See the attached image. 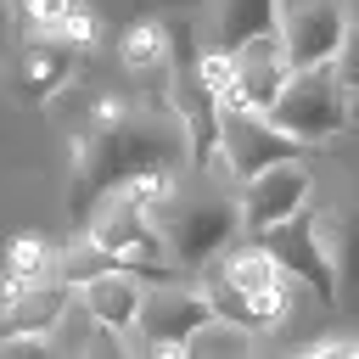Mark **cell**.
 <instances>
[{"mask_svg": "<svg viewBox=\"0 0 359 359\" xmlns=\"http://www.w3.org/2000/svg\"><path fill=\"white\" fill-rule=\"evenodd\" d=\"M219 180H230V174H196L191 168V185H180L157 208V224L168 236V258H180L191 269H208L241 236V196H230Z\"/></svg>", "mask_w": 359, "mask_h": 359, "instance_id": "obj_2", "label": "cell"}, {"mask_svg": "<svg viewBox=\"0 0 359 359\" xmlns=\"http://www.w3.org/2000/svg\"><path fill=\"white\" fill-rule=\"evenodd\" d=\"M292 359H359V342H348V337H331V342H314V348H297Z\"/></svg>", "mask_w": 359, "mask_h": 359, "instance_id": "obj_23", "label": "cell"}, {"mask_svg": "<svg viewBox=\"0 0 359 359\" xmlns=\"http://www.w3.org/2000/svg\"><path fill=\"white\" fill-rule=\"evenodd\" d=\"M208 269H213L219 280H230V286L247 297L258 337H275V331L286 325V314H292V292H286V280H292V275L269 258L264 241H252V247H241V252H224V258H213Z\"/></svg>", "mask_w": 359, "mask_h": 359, "instance_id": "obj_8", "label": "cell"}, {"mask_svg": "<svg viewBox=\"0 0 359 359\" xmlns=\"http://www.w3.org/2000/svg\"><path fill=\"white\" fill-rule=\"evenodd\" d=\"M191 168V135L180 112L163 101H123L101 95L73 135V168H67V219L84 230V219L118 196L123 185L146 174H185Z\"/></svg>", "mask_w": 359, "mask_h": 359, "instance_id": "obj_1", "label": "cell"}, {"mask_svg": "<svg viewBox=\"0 0 359 359\" xmlns=\"http://www.w3.org/2000/svg\"><path fill=\"white\" fill-rule=\"evenodd\" d=\"M50 39H62V45H73V50H95V39H101V22H95V11L79 0L56 28H50Z\"/></svg>", "mask_w": 359, "mask_h": 359, "instance_id": "obj_20", "label": "cell"}, {"mask_svg": "<svg viewBox=\"0 0 359 359\" xmlns=\"http://www.w3.org/2000/svg\"><path fill=\"white\" fill-rule=\"evenodd\" d=\"M79 236H90L118 269H129V275H140V280H168V236H163L157 213L135 208L129 196H107V202L84 219Z\"/></svg>", "mask_w": 359, "mask_h": 359, "instance_id": "obj_4", "label": "cell"}, {"mask_svg": "<svg viewBox=\"0 0 359 359\" xmlns=\"http://www.w3.org/2000/svg\"><path fill=\"white\" fill-rule=\"evenodd\" d=\"M264 247H269V258H275L292 280H303V286L314 292L320 309H337V297H342V275H337L331 241H325V230H320V219H314V202H309L297 219H286L280 230H269Z\"/></svg>", "mask_w": 359, "mask_h": 359, "instance_id": "obj_6", "label": "cell"}, {"mask_svg": "<svg viewBox=\"0 0 359 359\" xmlns=\"http://www.w3.org/2000/svg\"><path fill=\"white\" fill-rule=\"evenodd\" d=\"M79 0H6V17H11V39H34V34H50Z\"/></svg>", "mask_w": 359, "mask_h": 359, "instance_id": "obj_19", "label": "cell"}, {"mask_svg": "<svg viewBox=\"0 0 359 359\" xmlns=\"http://www.w3.org/2000/svg\"><path fill=\"white\" fill-rule=\"evenodd\" d=\"M309 202H314V168L303 157L275 163V168H264L258 180L241 185V236L264 241L269 230H280L286 219H297Z\"/></svg>", "mask_w": 359, "mask_h": 359, "instance_id": "obj_9", "label": "cell"}, {"mask_svg": "<svg viewBox=\"0 0 359 359\" xmlns=\"http://www.w3.org/2000/svg\"><path fill=\"white\" fill-rule=\"evenodd\" d=\"M79 56L84 50H73V45H62V39H50V34H34V39H11V56H6V95L17 101V107H50L67 84H73V73H79Z\"/></svg>", "mask_w": 359, "mask_h": 359, "instance_id": "obj_7", "label": "cell"}, {"mask_svg": "<svg viewBox=\"0 0 359 359\" xmlns=\"http://www.w3.org/2000/svg\"><path fill=\"white\" fill-rule=\"evenodd\" d=\"M337 73H342V84L359 95V22L348 28V45H342V56H337Z\"/></svg>", "mask_w": 359, "mask_h": 359, "instance_id": "obj_24", "label": "cell"}, {"mask_svg": "<svg viewBox=\"0 0 359 359\" xmlns=\"http://www.w3.org/2000/svg\"><path fill=\"white\" fill-rule=\"evenodd\" d=\"M269 118H275V129H286L292 140L325 146V140H337V135L353 129V90L342 84L337 62H331V67H297L292 84L280 90V101L269 107Z\"/></svg>", "mask_w": 359, "mask_h": 359, "instance_id": "obj_3", "label": "cell"}, {"mask_svg": "<svg viewBox=\"0 0 359 359\" xmlns=\"http://www.w3.org/2000/svg\"><path fill=\"white\" fill-rule=\"evenodd\" d=\"M213 297L202 286H174V280H146V303H140V342H196L213 325Z\"/></svg>", "mask_w": 359, "mask_h": 359, "instance_id": "obj_12", "label": "cell"}, {"mask_svg": "<svg viewBox=\"0 0 359 359\" xmlns=\"http://www.w3.org/2000/svg\"><path fill=\"white\" fill-rule=\"evenodd\" d=\"M168 50H174V17H140V22H129L118 34V56L140 79H163Z\"/></svg>", "mask_w": 359, "mask_h": 359, "instance_id": "obj_17", "label": "cell"}, {"mask_svg": "<svg viewBox=\"0 0 359 359\" xmlns=\"http://www.w3.org/2000/svg\"><path fill=\"white\" fill-rule=\"evenodd\" d=\"M79 297H84V314H90L95 325H107V331H118V337H135L140 303H146V280L129 275V269H107V275H95L90 286H79Z\"/></svg>", "mask_w": 359, "mask_h": 359, "instance_id": "obj_15", "label": "cell"}, {"mask_svg": "<svg viewBox=\"0 0 359 359\" xmlns=\"http://www.w3.org/2000/svg\"><path fill=\"white\" fill-rule=\"evenodd\" d=\"M280 34V0H213V50H241Z\"/></svg>", "mask_w": 359, "mask_h": 359, "instance_id": "obj_16", "label": "cell"}, {"mask_svg": "<svg viewBox=\"0 0 359 359\" xmlns=\"http://www.w3.org/2000/svg\"><path fill=\"white\" fill-rule=\"evenodd\" d=\"M140 359H196L191 342H140Z\"/></svg>", "mask_w": 359, "mask_h": 359, "instance_id": "obj_25", "label": "cell"}, {"mask_svg": "<svg viewBox=\"0 0 359 359\" xmlns=\"http://www.w3.org/2000/svg\"><path fill=\"white\" fill-rule=\"evenodd\" d=\"M67 280H39V286H0V337H50L67 320Z\"/></svg>", "mask_w": 359, "mask_h": 359, "instance_id": "obj_14", "label": "cell"}, {"mask_svg": "<svg viewBox=\"0 0 359 359\" xmlns=\"http://www.w3.org/2000/svg\"><path fill=\"white\" fill-rule=\"evenodd\" d=\"M353 17L337 0H280V45L292 67H331L348 45Z\"/></svg>", "mask_w": 359, "mask_h": 359, "instance_id": "obj_10", "label": "cell"}, {"mask_svg": "<svg viewBox=\"0 0 359 359\" xmlns=\"http://www.w3.org/2000/svg\"><path fill=\"white\" fill-rule=\"evenodd\" d=\"M56 258H62V252H56L45 236H17V241L6 247V275H0V286L17 292V286L56 280Z\"/></svg>", "mask_w": 359, "mask_h": 359, "instance_id": "obj_18", "label": "cell"}, {"mask_svg": "<svg viewBox=\"0 0 359 359\" xmlns=\"http://www.w3.org/2000/svg\"><path fill=\"white\" fill-rule=\"evenodd\" d=\"M314 219L331 241V258H337V275L348 286H359V157H342L325 185H320V202H314Z\"/></svg>", "mask_w": 359, "mask_h": 359, "instance_id": "obj_11", "label": "cell"}, {"mask_svg": "<svg viewBox=\"0 0 359 359\" xmlns=\"http://www.w3.org/2000/svg\"><path fill=\"white\" fill-rule=\"evenodd\" d=\"M247 359H280V353H247ZM286 359H292V353H286Z\"/></svg>", "mask_w": 359, "mask_h": 359, "instance_id": "obj_26", "label": "cell"}, {"mask_svg": "<svg viewBox=\"0 0 359 359\" xmlns=\"http://www.w3.org/2000/svg\"><path fill=\"white\" fill-rule=\"evenodd\" d=\"M0 359H56L50 337H0Z\"/></svg>", "mask_w": 359, "mask_h": 359, "instance_id": "obj_22", "label": "cell"}, {"mask_svg": "<svg viewBox=\"0 0 359 359\" xmlns=\"http://www.w3.org/2000/svg\"><path fill=\"white\" fill-rule=\"evenodd\" d=\"M219 151H224V174H230L236 185H247V180H258L264 168L303 157V140H292L286 129H275L269 112L219 101Z\"/></svg>", "mask_w": 359, "mask_h": 359, "instance_id": "obj_5", "label": "cell"}, {"mask_svg": "<svg viewBox=\"0 0 359 359\" xmlns=\"http://www.w3.org/2000/svg\"><path fill=\"white\" fill-rule=\"evenodd\" d=\"M224 62H230L224 101L252 107V112H269L280 101V90L292 84V73H297L292 56H286V45H280V34H264V39L241 45V50H224Z\"/></svg>", "mask_w": 359, "mask_h": 359, "instance_id": "obj_13", "label": "cell"}, {"mask_svg": "<svg viewBox=\"0 0 359 359\" xmlns=\"http://www.w3.org/2000/svg\"><path fill=\"white\" fill-rule=\"evenodd\" d=\"M84 359H140V353L129 348V337H118V331H107V325H95V320H90V342H84Z\"/></svg>", "mask_w": 359, "mask_h": 359, "instance_id": "obj_21", "label": "cell"}]
</instances>
